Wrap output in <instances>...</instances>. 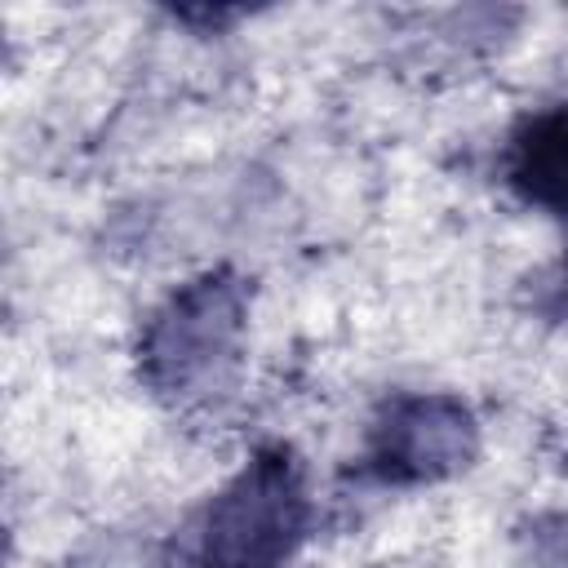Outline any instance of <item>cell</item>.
I'll return each instance as SVG.
<instances>
[{"instance_id":"1","label":"cell","mask_w":568,"mask_h":568,"mask_svg":"<svg viewBox=\"0 0 568 568\" xmlns=\"http://www.w3.org/2000/svg\"><path fill=\"white\" fill-rule=\"evenodd\" d=\"M297 528V493L280 466L244 475V484L217 501L209 524V564L213 568H266L288 550Z\"/></svg>"},{"instance_id":"2","label":"cell","mask_w":568,"mask_h":568,"mask_svg":"<svg viewBox=\"0 0 568 568\" xmlns=\"http://www.w3.org/2000/svg\"><path fill=\"white\" fill-rule=\"evenodd\" d=\"M510 178L528 200L568 209V111H550L515 138Z\"/></svg>"}]
</instances>
